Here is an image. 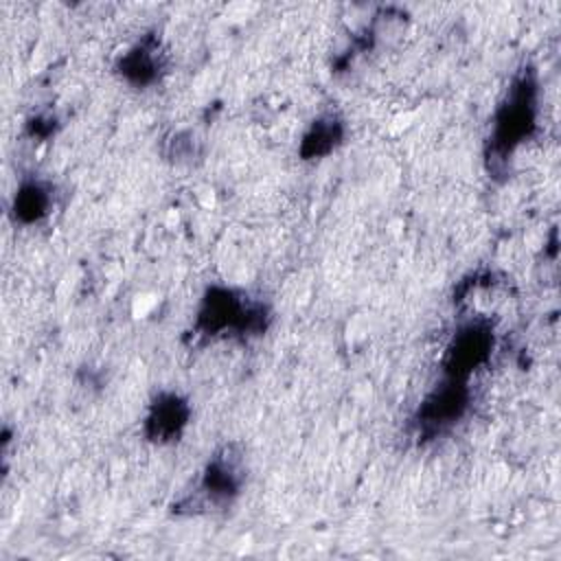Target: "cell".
<instances>
[{"label":"cell","instance_id":"cell-1","mask_svg":"<svg viewBox=\"0 0 561 561\" xmlns=\"http://www.w3.org/2000/svg\"><path fill=\"white\" fill-rule=\"evenodd\" d=\"M535 79L530 72H524L508 90L506 101L497 107L491 134V149L486 153L489 169L497 173L513 149L530 134L535 127Z\"/></svg>","mask_w":561,"mask_h":561},{"label":"cell","instance_id":"cell-2","mask_svg":"<svg viewBox=\"0 0 561 561\" xmlns=\"http://www.w3.org/2000/svg\"><path fill=\"white\" fill-rule=\"evenodd\" d=\"M265 324H267V309L263 302L250 300L248 296L234 289L213 287L206 291L202 300L195 329L202 335H217L224 331H234L241 335H259L265 331Z\"/></svg>","mask_w":561,"mask_h":561},{"label":"cell","instance_id":"cell-3","mask_svg":"<svg viewBox=\"0 0 561 561\" xmlns=\"http://www.w3.org/2000/svg\"><path fill=\"white\" fill-rule=\"evenodd\" d=\"M243 469H241V454L234 447H224L217 451L210 462L206 465L195 500L188 504L191 511L197 506H221L228 504L241 489Z\"/></svg>","mask_w":561,"mask_h":561},{"label":"cell","instance_id":"cell-4","mask_svg":"<svg viewBox=\"0 0 561 561\" xmlns=\"http://www.w3.org/2000/svg\"><path fill=\"white\" fill-rule=\"evenodd\" d=\"M469 405V388L462 379L447 377L445 383L436 386L416 412V425L423 436H434L456 423Z\"/></svg>","mask_w":561,"mask_h":561},{"label":"cell","instance_id":"cell-5","mask_svg":"<svg viewBox=\"0 0 561 561\" xmlns=\"http://www.w3.org/2000/svg\"><path fill=\"white\" fill-rule=\"evenodd\" d=\"M493 348V331L489 322L473 320L458 329L445 355V373L454 379H467L478 366H482Z\"/></svg>","mask_w":561,"mask_h":561},{"label":"cell","instance_id":"cell-6","mask_svg":"<svg viewBox=\"0 0 561 561\" xmlns=\"http://www.w3.org/2000/svg\"><path fill=\"white\" fill-rule=\"evenodd\" d=\"M188 403L173 394V392H167V394H160L151 408H149V414H147V421H145V434L149 440L153 443H169V440H175L184 425L188 423Z\"/></svg>","mask_w":561,"mask_h":561},{"label":"cell","instance_id":"cell-7","mask_svg":"<svg viewBox=\"0 0 561 561\" xmlns=\"http://www.w3.org/2000/svg\"><path fill=\"white\" fill-rule=\"evenodd\" d=\"M160 59H158V46L156 39L147 37L140 44H136L131 50H127L118 64L121 75L138 85L151 83L158 77Z\"/></svg>","mask_w":561,"mask_h":561},{"label":"cell","instance_id":"cell-8","mask_svg":"<svg viewBox=\"0 0 561 561\" xmlns=\"http://www.w3.org/2000/svg\"><path fill=\"white\" fill-rule=\"evenodd\" d=\"M342 136H344V127L337 118L333 116H327V118H318L309 131L305 134L302 138V145H300V156L305 160H311V158H320V156H327L329 151H333L340 142H342Z\"/></svg>","mask_w":561,"mask_h":561},{"label":"cell","instance_id":"cell-9","mask_svg":"<svg viewBox=\"0 0 561 561\" xmlns=\"http://www.w3.org/2000/svg\"><path fill=\"white\" fill-rule=\"evenodd\" d=\"M48 208H50V191L37 180L24 182L13 197V215L22 224L39 221L42 217L48 215Z\"/></svg>","mask_w":561,"mask_h":561}]
</instances>
